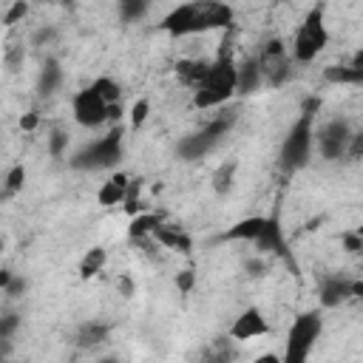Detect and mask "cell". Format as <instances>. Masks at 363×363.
<instances>
[{"label": "cell", "instance_id": "cell-1", "mask_svg": "<svg viewBox=\"0 0 363 363\" xmlns=\"http://www.w3.org/2000/svg\"><path fill=\"white\" fill-rule=\"evenodd\" d=\"M230 23H233V6L216 3V0H196L167 11L159 28L170 37H190V34H204L216 28H230Z\"/></svg>", "mask_w": 363, "mask_h": 363}, {"label": "cell", "instance_id": "cell-2", "mask_svg": "<svg viewBox=\"0 0 363 363\" xmlns=\"http://www.w3.org/2000/svg\"><path fill=\"white\" fill-rule=\"evenodd\" d=\"M235 88H238V62L233 60L227 43H224L221 51L216 54V60L210 62V71H207L204 82L193 91V105L199 111L221 108L235 96Z\"/></svg>", "mask_w": 363, "mask_h": 363}, {"label": "cell", "instance_id": "cell-3", "mask_svg": "<svg viewBox=\"0 0 363 363\" xmlns=\"http://www.w3.org/2000/svg\"><path fill=\"white\" fill-rule=\"evenodd\" d=\"M125 156V130L119 125H113L105 136L82 145L71 159L68 164L74 170H88V173H96V170H111L122 162Z\"/></svg>", "mask_w": 363, "mask_h": 363}, {"label": "cell", "instance_id": "cell-4", "mask_svg": "<svg viewBox=\"0 0 363 363\" xmlns=\"http://www.w3.org/2000/svg\"><path fill=\"white\" fill-rule=\"evenodd\" d=\"M312 150H315V113H301L292 122V128L286 130L284 142H281L278 167L286 176H292V173H298L309 164Z\"/></svg>", "mask_w": 363, "mask_h": 363}, {"label": "cell", "instance_id": "cell-5", "mask_svg": "<svg viewBox=\"0 0 363 363\" xmlns=\"http://www.w3.org/2000/svg\"><path fill=\"white\" fill-rule=\"evenodd\" d=\"M235 119H238V111H235V108H230V111H224V113L207 119L204 128H199L196 133H190V136H184V139L179 142V147H176L179 159H182V162H199V159H204L207 153H213V150L224 142V136L233 130Z\"/></svg>", "mask_w": 363, "mask_h": 363}, {"label": "cell", "instance_id": "cell-6", "mask_svg": "<svg viewBox=\"0 0 363 363\" xmlns=\"http://www.w3.org/2000/svg\"><path fill=\"white\" fill-rule=\"evenodd\" d=\"M320 332H323V318L318 309H306V312L295 315V320L286 332L281 363H309V354H312L315 343L320 340Z\"/></svg>", "mask_w": 363, "mask_h": 363}, {"label": "cell", "instance_id": "cell-7", "mask_svg": "<svg viewBox=\"0 0 363 363\" xmlns=\"http://www.w3.org/2000/svg\"><path fill=\"white\" fill-rule=\"evenodd\" d=\"M329 43V31L323 23V9L315 6L309 9V14L303 17V23L298 26L295 37H292V60L295 62H312Z\"/></svg>", "mask_w": 363, "mask_h": 363}, {"label": "cell", "instance_id": "cell-8", "mask_svg": "<svg viewBox=\"0 0 363 363\" xmlns=\"http://www.w3.org/2000/svg\"><path fill=\"white\" fill-rule=\"evenodd\" d=\"M292 62H295V60H292V54L286 51L284 40H278V37L267 40L264 48H261V54H258V68H261L264 85H269V88L286 85L289 77H292Z\"/></svg>", "mask_w": 363, "mask_h": 363}, {"label": "cell", "instance_id": "cell-9", "mask_svg": "<svg viewBox=\"0 0 363 363\" xmlns=\"http://www.w3.org/2000/svg\"><path fill=\"white\" fill-rule=\"evenodd\" d=\"M352 128L346 119H329L323 122L318 130H315V147L323 159L335 162V159H343L349 145H352Z\"/></svg>", "mask_w": 363, "mask_h": 363}, {"label": "cell", "instance_id": "cell-10", "mask_svg": "<svg viewBox=\"0 0 363 363\" xmlns=\"http://www.w3.org/2000/svg\"><path fill=\"white\" fill-rule=\"evenodd\" d=\"M71 111H74V119L82 128H99L102 122H111V105L102 99V94L94 85H88V88L74 94Z\"/></svg>", "mask_w": 363, "mask_h": 363}, {"label": "cell", "instance_id": "cell-11", "mask_svg": "<svg viewBox=\"0 0 363 363\" xmlns=\"http://www.w3.org/2000/svg\"><path fill=\"white\" fill-rule=\"evenodd\" d=\"M354 298V281L352 278H343V275H326L318 286V301L323 309H335L346 301Z\"/></svg>", "mask_w": 363, "mask_h": 363}, {"label": "cell", "instance_id": "cell-12", "mask_svg": "<svg viewBox=\"0 0 363 363\" xmlns=\"http://www.w3.org/2000/svg\"><path fill=\"white\" fill-rule=\"evenodd\" d=\"M267 332H269V323H267V318H264V312L258 306L244 309L230 326V337L233 340H252V337H261Z\"/></svg>", "mask_w": 363, "mask_h": 363}, {"label": "cell", "instance_id": "cell-13", "mask_svg": "<svg viewBox=\"0 0 363 363\" xmlns=\"http://www.w3.org/2000/svg\"><path fill=\"white\" fill-rule=\"evenodd\" d=\"M255 250L258 252H272V255L284 258L286 264H292V255H289V247H286V238H284V230H281L278 218H267V227L255 241Z\"/></svg>", "mask_w": 363, "mask_h": 363}, {"label": "cell", "instance_id": "cell-14", "mask_svg": "<svg viewBox=\"0 0 363 363\" xmlns=\"http://www.w3.org/2000/svg\"><path fill=\"white\" fill-rule=\"evenodd\" d=\"M264 227H267V218L264 216H250V218H241V221H235L233 227H227L216 241H258V235L264 233Z\"/></svg>", "mask_w": 363, "mask_h": 363}, {"label": "cell", "instance_id": "cell-15", "mask_svg": "<svg viewBox=\"0 0 363 363\" xmlns=\"http://www.w3.org/2000/svg\"><path fill=\"white\" fill-rule=\"evenodd\" d=\"M130 179L125 176V173H113L108 182H102V187H99V193H96V201L102 204V207H113V204H122L125 199H128V193H130Z\"/></svg>", "mask_w": 363, "mask_h": 363}, {"label": "cell", "instance_id": "cell-16", "mask_svg": "<svg viewBox=\"0 0 363 363\" xmlns=\"http://www.w3.org/2000/svg\"><path fill=\"white\" fill-rule=\"evenodd\" d=\"M111 335V323H102V320H85L77 332H74V343L79 349H96L108 340Z\"/></svg>", "mask_w": 363, "mask_h": 363}, {"label": "cell", "instance_id": "cell-17", "mask_svg": "<svg viewBox=\"0 0 363 363\" xmlns=\"http://www.w3.org/2000/svg\"><path fill=\"white\" fill-rule=\"evenodd\" d=\"M261 85H264V77H261V68H258V57H247L244 62H238V88H235V94L247 96V94H255Z\"/></svg>", "mask_w": 363, "mask_h": 363}, {"label": "cell", "instance_id": "cell-18", "mask_svg": "<svg viewBox=\"0 0 363 363\" xmlns=\"http://www.w3.org/2000/svg\"><path fill=\"white\" fill-rule=\"evenodd\" d=\"M173 71H176V77H179L182 85H190L196 91L204 82V77L210 71V62H204V60H179L173 65Z\"/></svg>", "mask_w": 363, "mask_h": 363}, {"label": "cell", "instance_id": "cell-19", "mask_svg": "<svg viewBox=\"0 0 363 363\" xmlns=\"http://www.w3.org/2000/svg\"><path fill=\"white\" fill-rule=\"evenodd\" d=\"M153 241H159V244H164L167 250H176V252H190L193 250V238L187 235V233H182L179 227H167V224H159L156 230H153Z\"/></svg>", "mask_w": 363, "mask_h": 363}, {"label": "cell", "instance_id": "cell-20", "mask_svg": "<svg viewBox=\"0 0 363 363\" xmlns=\"http://www.w3.org/2000/svg\"><path fill=\"white\" fill-rule=\"evenodd\" d=\"M60 85H62V68H60V62H57V60H45L43 68H40V79H37V91H40V96H51V94H57Z\"/></svg>", "mask_w": 363, "mask_h": 363}, {"label": "cell", "instance_id": "cell-21", "mask_svg": "<svg viewBox=\"0 0 363 363\" xmlns=\"http://www.w3.org/2000/svg\"><path fill=\"white\" fill-rule=\"evenodd\" d=\"M323 79L332 85H363V71L354 68L352 62H340V65H326L323 68Z\"/></svg>", "mask_w": 363, "mask_h": 363}, {"label": "cell", "instance_id": "cell-22", "mask_svg": "<svg viewBox=\"0 0 363 363\" xmlns=\"http://www.w3.org/2000/svg\"><path fill=\"white\" fill-rule=\"evenodd\" d=\"M105 261H108V252H105V247H91V250L82 255V261H79V278H82V281H88V278H96V275L102 272Z\"/></svg>", "mask_w": 363, "mask_h": 363}, {"label": "cell", "instance_id": "cell-23", "mask_svg": "<svg viewBox=\"0 0 363 363\" xmlns=\"http://www.w3.org/2000/svg\"><path fill=\"white\" fill-rule=\"evenodd\" d=\"M235 170H238V162H235V159L221 162V164L213 170V190H216L218 196H224V193H230V190H233Z\"/></svg>", "mask_w": 363, "mask_h": 363}, {"label": "cell", "instance_id": "cell-24", "mask_svg": "<svg viewBox=\"0 0 363 363\" xmlns=\"http://www.w3.org/2000/svg\"><path fill=\"white\" fill-rule=\"evenodd\" d=\"M162 221L153 216V213H142V216H133L130 218V227H128V235L133 238V241H142V238H153V230L159 227Z\"/></svg>", "mask_w": 363, "mask_h": 363}, {"label": "cell", "instance_id": "cell-25", "mask_svg": "<svg viewBox=\"0 0 363 363\" xmlns=\"http://www.w3.org/2000/svg\"><path fill=\"white\" fill-rule=\"evenodd\" d=\"M147 9H150V6H147L145 0H119V6H116L122 23H136V20H142V17L147 14Z\"/></svg>", "mask_w": 363, "mask_h": 363}, {"label": "cell", "instance_id": "cell-26", "mask_svg": "<svg viewBox=\"0 0 363 363\" xmlns=\"http://www.w3.org/2000/svg\"><path fill=\"white\" fill-rule=\"evenodd\" d=\"M91 85H94V88L102 94V99H105L108 105H119L122 88H119V82H116V79H111V77H96Z\"/></svg>", "mask_w": 363, "mask_h": 363}, {"label": "cell", "instance_id": "cell-27", "mask_svg": "<svg viewBox=\"0 0 363 363\" xmlns=\"http://www.w3.org/2000/svg\"><path fill=\"white\" fill-rule=\"evenodd\" d=\"M23 182H26V167H23V164H14V167L6 173V179H3V199L17 196V193L23 190Z\"/></svg>", "mask_w": 363, "mask_h": 363}, {"label": "cell", "instance_id": "cell-28", "mask_svg": "<svg viewBox=\"0 0 363 363\" xmlns=\"http://www.w3.org/2000/svg\"><path fill=\"white\" fill-rule=\"evenodd\" d=\"M65 147H68V133L65 130H51V136H48V153L54 159H60L65 153Z\"/></svg>", "mask_w": 363, "mask_h": 363}, {"label": "cell", "instance_id": "cell-29", "mask_svg": "<svg viewBox=\"0 0 363 363\" xmlns=\"http://www.w3.org/2000/svg\"><path fill=\"white\" fill-rule=\"evenodd\" d=\"M340 244H343L346 252H352V255H363V235H360L357 230L343 233V235H340Z\"/></svg>", "mask_w": 363, "mask_h": 363}, {"label": "cell", "instance_id": "cell-30", "mask_svg": "<svg viewBox=\"0 0 363 363\" xmlns=\"http://www.w3.org/2000/svg\"><path fill=\"white\" fill-rule=\"evenodd\" d=\"M26 14H28V3L17 0V3H11V6L6 9V14H3V26H14V23L23 20Z\"/></svg>", "mask_w": 363, "mask_h": 363}, {"label": "cell", "instance_id": "cell-31", "mask_svg": "<svg viewBox=\"0 0 363 363\" xmlns=\"http://www.w3.org/2000/svg\"><path fill=\"white\" fill-rule=\"evenodd\" d=\"M147 113H150V102L147 99H136L133 108H130V125L133 128H142L145 119H147Z\"/></svg>", "mask_w": 363, "mask_h": 363}, {"label": "cell", "instance_id": "cell-32", "mask_svg": "<svg viewBox=\"0 0 363 363\" xmlns=\"http://www.w3.org/2000/svg\"><path fill=\"white\" fill-rule=\"evenodd\" d=\"M17 326H20V315H14V312L3 315V318H0V340H9Z\"/></svg>", "mask_w": 363, "mask_h": 363}, {"label": "cell", "instance_id": "cell-33", "mask_svg": "<svg viewBox=\"0 0 363 363\" xmlns=\"http://www.w3.org/2000/svg\"><path fill=\"white\" fill-rule=\"evenodd\" d=\"M193 284H196V272H193V269H182V272L176 275V289H179L182 295H190V292H193Z\"/></svg>", "mask_w": 363, "mask_h": 363}, {"label": "cell", "instance_id": "cell-34", "mask_svg": "<svg viewBox=\"0 0 363 363\" xmlns=\"http://www.w3.org/2000/svg\"><path fill=\"white\" fill-rule=\"evenodd\" d=\"M116 289H119L122 298H133V295H136V284H133L130 275H119V278H116Z\"/></svg>", "mask_w": 363, "mask_h": 363}, {"label": "cell", "instance_id": "cell-35", "mask_svg": "<svg viewBox=\"0 0 363 363\" xmlns=\"http://www.w3.org/2000/svg\"><path fill=\"white\" fill-rule=\"evenodd\" d=\"M346 156H349L352 162H360V159H363V130L352 136V145H349V150H346Z\"/></svg>", "mask_w": 363, "mask_h": 363}, {"label": "cell", "instance_id": "cell-36", "mask_svg": "<svg viewBox=\"0 0 363 363\" xmlns=\"http://www.w3.org/2000/svg\"><path fill=\"white\" fill-rule=\"evenodd\" d=\"M3 292H6V295H9V298H17V295H20V292H26V281H23V278H20V275H14V278H11V281H9V286H6V289H3Z\"/></svg>", "mask_w": 363, "mask_h": 363}, {"label": "cell", "instance_id": "cell-37", "mask_svg": "<svg viewBox=\"0 0 363 363\" xmlns=\"http://www.w3.org/2000/svg\"><path fill=\"white\" fill-rule=\"evenodd\" d=\"M37 122H40V116H37L34 111H28V113H23V116H20V128H23V130H34V128H37Z\"/></svg>", "mask_w": 363, "mask_h": 363}, {"label": "cell", "instance_id": "cell-38", "mask_svg": "<svg viewBox=\"0 0 363 363\" xmlns=\"http://www.w3.org/2000/svg\"><path fill=\"white\" fill-rule=\"evenodd\" d=\"M250 363H281V354L267 352V354H258V357H255V360H250Z\"/></svg>", "mask_w": 363, "mask_h": 363}, {"label": "cell", "instance_id": "cell-39", "mask_svg": "<svg viewBox=\"0 0 363 363\" xmlns=\"http://www.w3.org/2000/svg\"><path fill=\"white\" fill-rule=\"evenodd\" d=\"M352 65L363 71V48H357V51H354V57H352Z\"/></svg>", "mask_w": 363, "mask_h": 363}, {"label": "cell", "instance_id": "cell-40", "mask_svg": "<svg viewBox=\"0 0 363 363\" xmlns=\"http://www.w3.org/2000/svg\"><path fill=\"white\" fill-rule=\"evenodd\" d=\"M354 298L363 301V281H354Z\"/></svg>", "mask_w": 363, "mask_h": 363}, {"label": "cell", "instance_id": "cell-41", "mask_svg": "<svg viewBox=\"0 0 363 363\" xmlns=\"http://www.w3.org/2000/svg\"><path fill=\"white\" fill-rule=\"evenodd\" d=\"M96 363H119V357H102V360H96Z\"/></svg>", "mask_w": 363, "mask_h": 363}, {"label": "cell", "instance_id": "cell-42", "mask_svg": "<svg viewBox=\"0 0 363 363\" xmlns=\"http://www.w3.org/2000/svg\"><path fill=\"white\" fill-rule=\"evenodd\" d=\"M357 233H360V235H363V224H360V227H357Z\"/></svg>", "mask_w": 363, "mask_h": 363}]
</instances>
